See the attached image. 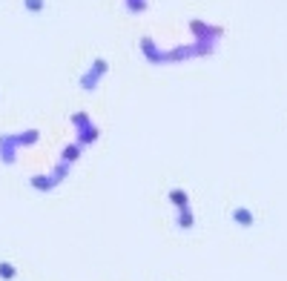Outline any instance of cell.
<instances>
[{"label": "cell", "instance_id": "1", "mask_svg": "<svg viewBox=\"0 0 287 281\" xmlns=\"http://www.w3.org/2000/svg\"><path fill=\"white\" fill-rule=\"evenodd\" d=\"M106 69H109V63L103 61V58H95L92 69H89V72L84 75V89H95V81L101 78V75H103V72H106Z\"/></svg>", "mask_w": 287, "mask_h": 281}, {"label": "cell", "instance_id": "2", "mask_svg": "<svg viewBox=\"0 0 287 281\" xmlns=\"http://www.w3.org/2000/svg\"><path fill=\"white\" fill-rule=\"evenodd\" d=\"M23 6H26V12H34V15H40V12L46 9V0H23Z\"/></svg>", "mask_w": 287, "mask_h": 281}]
</instances>
